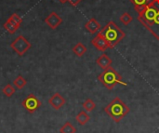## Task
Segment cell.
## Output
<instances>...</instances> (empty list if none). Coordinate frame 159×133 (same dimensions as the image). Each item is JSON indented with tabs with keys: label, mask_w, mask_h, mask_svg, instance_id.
Instances as JSON below:
<instances>
[{
	"label": "cell",
	"mask_w": 159,
	"mask_h": 133,
	"mask_svg": "<svg viewBox=\"0 0 159 133\" xmlns=\"http://www.w3.org/2000/svg\"><path fill=\"white\" fill-rule=\"evenodd\" d=\"M138 21L159 41V0H154L140 10L138 12Z\"/></svg>",
	"instance_id": "6da1fadb"
},
{
	"label": "cell",
	"mask_w": 159,
	"mask_h": 133,
	"mask_svg": "<svg viewBox=\"0 0 159 133\" xmlns=\"http://www.w3.org/2000/svg\"><path fill=\"white\" fill-rule=\"evenodd\" d=\"M104 111L115 123H119L130 112V109L119 97H116L104 107Z\"/></svg>",
	"instance_id": "7a4b0ae2"
},
{
	"label": "cell",
	"mask_w": 159,
	"mask_h": 133,
	"mask_svg": "<svg viewBox=\"0 0 159 133\" xmlns=\"http://www.w3.org/2000/svg\"><path fill=\"white\" fill-rule=\"evenodd\" d=\"M98 80L107 89H110V90L113 89L118 84H122L124 86H127V83L123 82L122 76L119 75V73L112 67H109V68L103 70L98 76Z\"/></svg>",
	"instance_id": "3957f363"
},
{
	"label": "cell",
	"mask_w": 159,
	"mask_h": 133,
	"mask_svg": "<svg viewBox=\"0 0 159 133\" xmlns=\"http://www.w3.org/2000/svg\"><path fill=\"white\" fill-rule=\"evenodd\" d=\"M100 32L113 47V48L126 36L124 31H122L114 21H109Z\"/></svg>",
	"instance_id": "277c9868"
},
{
	"label": "cell",
	"mask_w": 159,
	"mask_h": 133,
	"mask_svg": "<svg viewBox=\"0 0 159 133\" xmlns=\"http://www.w3.org/2000/svg\"><path fill=\"white\" fill-rule=\"evenodd\" d=\"M11 48L19 55L22 56L24 55L32 47V44L22 35H19L11 44H10Z\"/></svg>",
	"instance_id": "5b68a950"
},
{
	"label": "cell",
	"mask_w": 159,
	"mask_h": 133,
	"mask_svg": "<svg viewBox=\"0 0 159 133\" xmlns=\"http://www.w3.org/2000/svg\"><path fill=\"white\" fill-rule=\"evenodd\" d=\"M41 102L37 99V97L34 94H29L21 103V105L23 108L28 111L30 114H33L35 112L40 106H41Z\"/></svg>",
	"instance_id": "8992f818"
},
{
	"label": "cell",
	"mask_w": 159,
	"mask_h": 133,
	"mask_svg": "<svg viewBox=\"0 0 159 133\" xmlns=\"http://www.w3.org/2000/svg\"><path fill=\"white\" fill-rule=\"evenodd\" d=\"M90 43L100 51L104 52L107 50V48H113V47L108 43V41L105 39V37L102 35L101 32H99L95 37H93L90 41Z\"/></svg>",
	"instance_id": "52a82bcc"
},
{
	"label": "cell",
	"mask_w": 159,
	"mask_h": 133,
	"mask_svg": "<svg viewBox=\"0 0 159 133\" xmlns=\"http://www.w3.org/2000/svg\"><path fill=\"white\" fill-rule=\"evenodd\" d=\"M66 101L64 99V97H62V95H61L59 92L54 93L49 99H48V103L49 105L55 109V110H60L64 104H65Z\"/></svg>",
	"instance_id": "ba28073f"
},
{
	"label": "cell",
	"mask_w": 159,
	"mask_h": 133,
	"mask_svg": "<svg viewBox=\"0 0 159 133\" xmlns=\"http://www.w3.org/2000/svg\"><path fill=\"white\" fill-rule=\"evenodd\" d=\"M45 22H46L51 29H56V28H58V27L62 23V19L60 17V15H58V13H56L55 11H52V12L45 19Z\"/></svg>",
	"instance_id": "9c48e42d"
},
{
	"label": "cell",
	"mask_w": 159,
	"mask_h": 133,
	"mask_svg": "<svg viewBox=\"0 0 159 133\" xmlns=\"http://www.w3.org/2000/svg\"><path fill=\"white\" fill-rule=\"evenodd\" d=\"M85 29H86L89 34H96V33H98V32L100 31V29H101V24H100V22H99L95 18H91V19H89V20L86 22V24H85Z\"/></svg>",
	"instance_id": "30bf717a"
},
{
	"label": "cell",
	"mask_w": 159,
	"mask_h": 133,
	"mask_svg": "<svg viewBox=\"0 0 159 133\" xmlns=\"http://www.w3.org/2000/svg\"><path fill=\"white\" fill-rule=\"evenodd\" d=\"M112 62H112V59H111L108 55H106L105 53L102 54V55L96 60L97 65H98L100 68L103 69V70H105V69L111 67Z\"/></svg>",
	"instance_id": "8fae6325"
},
{
	"label": "cell",
	"mask_w": 159,
	"mask_h": 133,
	"mask_svg": "<svg viewBox=\"0 0 159 133\" xmlns=\"http://www.w3.org/2000/svg\"><path fill=\"white\" fill-rule=\"evenodd\" d=\"M88 48L87 47L82 43V42H78L76 43L73 48H72V51L75 53V55H76L77 57H83L85 55V53L87 52Z\"/></svg>",
	"instance_id": "7c38bea8"
},
{
	"label": "cell",
	"mask_w": 159,
	"mask_h": 133,
	"mask_svg": "<svg viewBox=\"0 0 159 133\" xmlns=\"http://www.w3.org/2000/svg\"><path fill=\"white\" fill-rule=\"evenodd\" d=\"M133 6H134V9L139 12L140 10L143 9L145 7H147L149 4H151L154 0H129Z\"/></svg>",
	"instance_id": "4fadbf2b"
},
{
	"label": "cell",
	"mask_w": 159,
	"mask_h": 133,
	"mask_svg": "<svg viewBox=\"0 0 159 133\" xmlns=\"http://www.w3.org/2000/svg\"><path fill=\"white\" fill-rule=\"evenodd\" d=\"M75 120L76 122L81 125V126H84L86 125L89 120H90V117L88 115L87 111H81L77 114V116L75 117Z\"/></svg>",
	"instance_id": "5bb4252c"
},
{
	"label": "cell",
	"mask_w": 159,
	"mask_h": 133,
	"mask_svg": "<svg viewBox=\"0 0 159 133\" xmlns=\"http://www.w3.org/2000/svg\"><path fill=\"white\" fill-rule=\"evenodd\" d=\"M60 133H76V129L71 122L67 121L61 127Z\"/></svg>",
	"instance_id": "9a60e30c"
},
{
	"label": "cell",
	"mask_w": 159,
	"mask_h": 133,
	"mask_svg": "<svg viewBox=\"0 0 159 133\" xmlns=\"http://www.w3.org/2000/svg\"><path fill=\"white\" fill-rule=\"evenodd\" d=\"M26 84H27L26 79H25L24 77H22L20 75H19V76L14 79V81H13V85H14L17 89H23V88L26 86Z\"/></svg>",
	"instance_id": "2e32d148"
},
{
	"label": "cell",
	"mask_w": 159,
	"mask_h": 133,
	"mask_svg": "<svg viewBox=\"0 0 159 133\" xmlns=\"http://www.w3.org/2000/svg\"><path fill=\"white\" fill-rule=\"evenodd\" d=\"M82 106H83V108L85 109V111H87V112H92V111L95 110V108H96V103H95L94 101H92L91 99L89 98V99H87V100L83 103Z\"/></svg>",
	"instance_id": "e0dca14e"
},
{
	"label": "cell",
	"mask_w": 159,
	"mask_h": 133,
	"mask_svg": "<svg viewBox=\"0 0 159 133\" xmlns=\"http://www.w3.org/2000/svg\"><path fill=\"white\" fill-rule=\"evenodd\" d=\"M3 27H4V29L7 31V32H8L9 34H14L17 30H18V28L19 27H17L16 25H14L9 20H7V21L3 24Z\"/></svg>",
	"instance_id": "ac0fdd59"
},
{
	"label": "cell",
	"mask_w": 159,
	"mask_h": 133,
	"mask_svg": "<svg viewBox=\"0 0 159 133\" xmlns=\"http://www.w3.org/2000/svg\"><path fill=\"white\" fill-rule=\"evenodd\" d=\"M119 20H120V21L124 24V25H129L132 21H133V17L129 13V12H124L121 16H120V18H119Z\"/></svg>",
	"instance_id": "d6986e66"
},
{
	"label": "cell",
	"mask_w": 159,
	"mask_h": 133,
	"mask_svg": "<svg viewBox=\"0 0 159 133\" xmlns=\"http://www.w3.org/2000/svg\"><path fill=\"white\" fill-rule=\"evenodd\" d=\"M2 92H3V94H4L5 96H7V97H11V96L15 93V89H14V87H13L12 85L7 84V85H6V86L3 88Z\"/></svg>",
	"instance_id": "ffe728a7"
},
{
	"label": "cell",
	"mask_w": 159,
	"mask_h": 133,
	"mask_svg": "<svg viewBox=\"0 0 159 133\" xmlns=\"http://www.w3.org/2000/svg\"><path fill=\"white\" fill-rule=\"evenodd\" d=\"M7 20H9L14 25H16L17 27H20V25L21 24L22 22V19L17 14V13H13Z\"/></svg>",
	"instance_id": "44dd1931"
},
{
	"label": "cell",
	"mask_w": 159,
	"mask_h": 133,
	"mask_svg": "<svg viewBox=\"0 0 159 133\" xmlns=\"http://www.w3.org/2000/svg\"><path fill=\"white\" fill-rule=\"evenodd\" d=\"M82 0H68V2L73 6V7H76L77 5H79L81 3Z\"/></svg>",
	"instance_id": "7402d4cb"
},
{
	"label": "cell",
	"mask_w": 159,
	"mask_h": 133,
	"mask_svg": "<svg viewBox=\"0 0 159 133\" xmlns=\"http://www.w3.org/2000/svg\"><path fill=\"white\" fill-rule=\"evenodd\" d=\"M59 2L61 3V4H65L66 2H68V0H59Z\"/></svg>",
	"instance_id": "603a6c76"
}]
</instances>
